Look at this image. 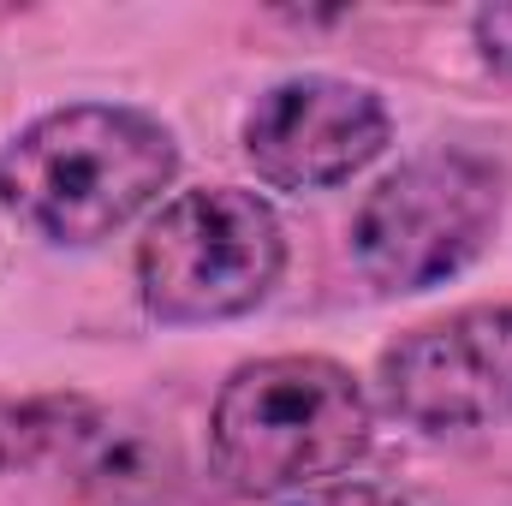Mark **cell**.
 Instances as JSON below:
<instances>
[{
	"label": "cell",
	"mask_w": 512,
	"mask_h": 506,
	"mask_svg": "<svg viewBox=\"0 0 512 506\" xmlns=\"http://www.w3.org/2000/svg\"><path fill=\"white\" fill-rule=\"evenodd\" d=\"M179 179V137L126 102H72L0 149V209L60 251L131 227Z\"/></svg>",
	"instance_id": "cell-1"
},
{
	"label": "cell",
	"mask_w": 512,
	"mask_h": 506,
	"mask_svg": "<svg viewBox=\"0 0 512 506\" xmlns=\"http://www.w3.org/2000/svg\"><path fill=\"white\" fill-rule=\"evenodd\" d=\"M376 447L370 387L322 352L239 364L209 405V459L233 495L274 501L352 471Z\"/></svg>",
	"instance_id": "cell-2"
},
{
	"label": "cell",
	"mask_w": 512,
	"mask_h": 506,
	"mask_svg": "<svg viewBox=\"0 0 512 506\" xmlns=\"http://www.w3.org/2000/svg\"><path fill=\"white\" fill-rule=\"evenodd\" d=\"M131 274L143 310L161 328L239 322L268 304L286 274V227L274 203L245 185L179 191L143 227Z\"/></svg>",
	"instance_id": "cell-3"
},
{
	"label": "cell",
	"mask_w": 512,
	"mask_h": 506,
	"mask_svg": "<svg viewBox=\"0 0 512 506\" xmlns=\"http://www.w3.org/2000/svg\"><path fill=\"white\" fill-rule=\"evenodd\" d=\"M501 167L471 149H429L387 173L352 215V262L387 292H429L465 274L501 233Z\"/></svg>",
	"instance_id": "cell-4"
},
{
	"label": "cell",
	"mask_w": 512,
	"mask_h": 506,
	"mask_svg": "<svg viewBox=\"0 0 512 506\" xmlns=\"http://www.w3.org/2000/svg\"><path fill=\"white\" fill-rule=\"evenodd\" d=\"M376 393L417 435L512 423V304H465L405 328L376 358Z\"/></svg>",
	"instance_id": "cell-5"
},
{
	"label": "cell",
	"mask_w": 512,
	"mask_h": 506,
	"mask_svg": "<svg viewBox=\"0 0 512 506\" xmlns=\"http://www.w3.org/2000/svg\"><path fill=\"white\" fill-rule=\"evenodd\" d=\"M239 143L268 191L304 197V191H334L358 179L393 143V114L370 84L304 72L256 96L239 126Z\"/></svg>",
	"instance_id": "cell-6"
},
{
	"label": "cell",
	"mask_w": 512,
	"mask_h": 506,
	"mask_svg": "<svg viewBox=\"0 0 512 506\" xmlns=\"http://www.w3.org/2000/svg\"><path fill=\"white\" fill-rule=\"evenodd\" d=\"M114 411L96 405L90 393H24L0 399V477H30V471H60L78 483L90 453L102 447Z\"/></svg>",
	"instance_id": "cell-7"
},
{
	"label": "cell",
	"mask_w": 512,
	"mask_h": 506,
	"mask_svg": "<svg viewBox=\"0 0 512 506\" xmlns=\"http://www.w3.org/2000/svg\"><path fill=\"white\" fill-rule=\"evenodd\" d=\"M471 42H477V60L512 84V6H483L471 12Z\"/></svg>",
	"instance_id": "cell-8"
},
{
	"label": "cell",
	"mask_w": 512,
	"mask_h": 506,
	"mask_svg": "<svg viewBox=\"0 0 512 506\" xmlns=\"http://www.w3.org/2000/svg\"><path fill=\"white\" fill-rule=\"evenodd\" d=\"M286 506H411V501L382 489V483H328V489H310V495H298Z\"/></svg>",
	"instance_id": "cell-9"
}]
</instances>
